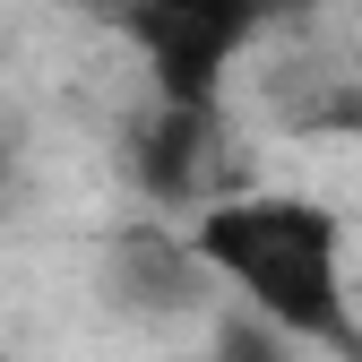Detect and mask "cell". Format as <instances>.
Here are the masks:
<instances>
[{
    "label": "cell",
    "instance_id": "cell-5",
    "mask_svg": "<svg viewBox=\"0 0 362 362\" xmlns=\"http://www.w3.org/2000/svg\"><path fill=\"white\" fill-rule=\"evenodd\" d=\"M293 139H328V147H362V78H320L293 104Z\"/></svg>",
    "mask_w": 362,
    "mask_h": 362
},
{
    "label": "cell",
    "instance_id": "cell-6",
    "mask_svg": "<svg viewBox=\"0 0 362 362\" xmlns=\"http://www.w3.org/2000/svg\"><path fill=\"white\" fill-rule=\"evenodd\" d=\"M207 362H293V345L267 328V320H250L242 302H233V310L216 302V354H207Z\"/></svg>",
    "mask_w": 362,
    "mask_h": 362
},
{
    "label": "cell",
    "instance_id": "cell-8",
    "mask_svg": "<svg viewBox=\"0 0 362 362\" xmlns=\"http://www.w3.org/2000/svg\"><path fill=\"white\" fill-rule=\"evenodd\" d=\"M156 362H199V354H156Z\"/></svg>",
    "mask_w": 362,
    "mask_h": 362
},
{
    "label": "cell",
    "instance_id": "cell-3",
    "mask_svg": "<svg viewBox=\"0 0 362 362\" xmlns=\"http://www.w3.org/2000/svg\"><path fill=\"white\" fill-rule=\"evenodd\" d=\"M104 302L129 310V320H207L224 285L207 276L181 216H139L104 242Z\"/></svg>",
    "mask_w": 362,
    "mask_h": 362
},
{
    "label": "cell",
    "instance_id": "cell-7",
    "mask_svg": "<svg viewBox=\"0 0 362 362\" xmlns=\"http://www.w3.org/2000/svg\"><path fill=\"white\" fill-rule=\"evenodd\" d=\"M9 181H18V147L0 139V199H9Z\"/></svg>",
    "mask_w": 362,
    "mask_h": 362
},
{
    "label": "cell",
    "instance_id": "cell-1",
    "mask_svg": "<svg viewBox=\"0 0 362 362\" xmlns=\"http://www.w3.org/2000/svg\"><path fill=\"white\" fill-rule=\"evenodd\" d=\"M190 242L224 302L267 320L293 354L362 362V293H354V250L345 216L302 190H207L190 216Z\"/></svg>",
    "mask_w": 362,
    "mask_h": 362
},
{
    "label": "cell",
    "instance_id": "cell-2",
    "mask_svg": "<svg viewBox=\"0 0 362 362\" xmlns=\"http://www.w3.org/2000/svg\"><path fill=\"white\" fill-rule=\"evenodd\" d=\"M104 18L139 52L147 95H164L181 112H216V121H224V95H233V69L276 26L267 0H104Z\"/></svg>",
    "mask_w": 362,
    "mask_h": 362
},
{
    "label": "cell",
    "instance_id": "cell-4",
    "mask_svg": "<svg viewBox=\"0 0 362 362\" xmlns=\"http://www.w3.org/2000/svg\"><path fill=\"white\" fill-rule=\"evenodd\" d=\"M216 112H181L164 95H147V112H129L121 129V164H129V190H139L147 216H190L216 190Z\"/></svg>",
    "mask_w": 362,
    "mask_h": 362
}]
</instances>
